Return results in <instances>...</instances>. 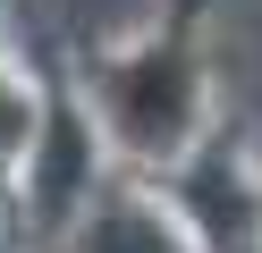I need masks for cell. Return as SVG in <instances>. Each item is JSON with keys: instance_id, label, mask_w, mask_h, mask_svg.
Instances as JSON below:
<instances>
[{"instance_id": "1", "label": "cell", "mask_w": 262, "mask_h": 253, "mask_svg": "<svg viewBox=\"0 0 262 253\" xmlns=\"http://www.w3.org/2000/svg\"><path fill=\"white\" fill-rule=\"evenodd\" d=\"M26 135H34V93H26L17 67H0V160L26 152Z\"/></svg>"}]
</instances>
